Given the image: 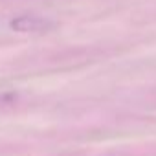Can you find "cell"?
<instances>
[{
	"instance_id": "obj_1",
	"label": "cell",
	"mask_w": 156,
	"mask_h": 156,
	"mask_svg": "<svg viewBox=\"0 0 156 156\" xmlns=\"http://www.w3.org/2000/svg\"><path fill=\"white\" fill-rule=\"evenodd\" d=\"M55 26L53 20L37 15H20L9 20V28L19 33H44Z\"/></svg>"
},
{
	"instance_id": "obj_2",
	"label": "cell",
	"mask_w": 156,
	"mask_h": 156,
	"mask_svg": "<svg viewBox=\"0 0 156 156\" xmlns=\"http://www.w3.org/2000/svg\"><path fill=\"white\" fill-rule=\"evenodd\" d=\"M17 98V92L15 88L4 85V83H0V105H4V103H9Z\"/></svg>"
}]
</instances>
